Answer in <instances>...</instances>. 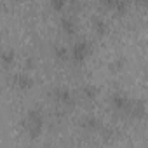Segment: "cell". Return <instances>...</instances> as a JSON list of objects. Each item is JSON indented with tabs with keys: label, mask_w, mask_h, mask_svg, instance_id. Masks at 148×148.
<instances>
[{
	"label": "cell",
	"mask_w": 148,
	"mask_h": 148,
	"mask_svg": "<svg viewBox=\"0 0 148 148\" xmlns=\"http://www.w3.org/2000/svg\"><path fill=\"white\" fill-rule=\"evenodd\" d=\"M23 127H25V131L28 132V136L32 139H37L42 134V129H44V113H42V110L40 108H32L23 119Z\"/></svg>",
	"instance_id": "obj_1"
},
{
	"label": "cell",
	"mask_w": 148,
	"mask_h": 148,
	"mask_svg": "<svg viewBox=\"0 0 148 148\" xmlns=\"http://www.w3.org/2000/svg\"><path fill=\"white\" fill-rule=\"evenodd\" d=\"M91 54V44L87 40H79L70 49V59L75 64H82Z\"/></svg>",
	"instance_id": "obj_2"
},
{
	"label": "cell",
	"mask_w": 148,
	"mask_h": 148,
	"mask_svg": "<svg viewBox=\"0 0 148 148\" xmlns=\"http://www.w3.org/2000/svg\"><path fill=\"white\" fill-rule=\"evenodd\" d=\"M51 96L59 106H64V108H73L75 106V94H73L68 87H54L51 91Z\"/></svg>",
	"instance_id": "obj_3"
},
{
	"label": "cell",
	"mask_w": 148,
	"mask_h": 148,
	"mask_svg": "<svg viewBox=\"0 0 148 148\" xmlns=\"http://www.w3.org/2000/svg\"><path fill=\"white\" fill-rule=\"evenodd\" d=\"M131 101H132V99H129V98H127L125 94H122V92H113V94L110 96V105H112V108L117 110V112L127 113V110H129V106H131Z\"/></svg>",
	"instance_id": "obj_4"
},
{
	"label": "cell",
	"mask_w": 148,
	"mask_h": 148,
	"mask_svg": "<svg viewBox=\"0 0 148 148\" xmlns=\"http://www.w3.org/2000/svg\"><path fill=\"white\" fill-rule=\"evenodd\" d=\"M12 84L19 91H28V89L33 87V79L28 75V73H16L12 77Z\"/></svg>",
	"instance_id": "obj_5"
},
{
	"label": "cell",
	"mask_w": 148,
	"mask_h": 148,
	"mask_svg": "<svg viewBox=\"0 0 148 148\" xmlns=\"http://www.w3.org/2000/svg\"><path fill=\"white\" fill-rule=\"evenodd\" d=\"M80 127L87 132H98V131H101V122L94 115H86L80 119Z\"/></svg>",
	"instance_id": "obj_6"
},
{
	"label": "cell",
	"mask_w": 148,
	"mask_h": 148,
	"mask_svg": "<svg viewBox=\"0 0 148 148\" xmlns=\"http://www.w3.org/2000/svg\"><path fill=\"white\" fill-rule=\"evenodd\" d=\"M61 30L68 37H75L79 33V23L75 21V18H73V16H64L61 19Z\"/></svg>",
	"instance_id": "obj_7"
},
{
	"label": "cell",
	"mask_w": 148,
	"mask_h": 148,
	"mask_svg": "<svg viewBox=\"0 0 148 148\" xmlns=\"http://www.w3.org/2000/svg\"><path fill=\"white\" fill-rule=\"evenodd\" d=\"M145 112H146L145 103H143V101H138V99H132V101H131V106H129V110H127V115H129L131 119H143V117H145Z\"/></svg>",
	"instance_id": "obj_8"
},
{
	"label": "cell",
	"mask_w": 148,
	"mask_h": 148,
	"mask_svg": "<svg viewBox=\"0 0 148 148\" xmlns=\"http://www.w3.org/2000/svg\"><path fill=\"white\" fill-rule=\"evenodd\" d=\"M98 94H99V89L96 86H92V84H86V86L80 87V96L86 101H94L98 98Z\"/></svg>",
	"instance_id": "obj_9"
},
{
	"label": "cell",
	"mask_w": 148,
	"mask_h": 148,
	"mask_svg": "<svg viewBox=\"0 0 148 148\" xmlns=\"http://www.w3.org/2000/svg\"><path fill=\"white\" fill-rule=\"evenodd\" d=\"M91 23H92V30H94V33H96L98 37H105V35H106V32H108V25H106L101 18L94 16Z\"/></svg>",
	"instance_id": "obj_10"
},
{
	"label": "cell",
	"mask_w": 148,
	"mask_h": 148,
	"mask_svg": "<svg viewBox=\"0 0 148 148\" xmlns=\"http://www.w3.org/2000/svg\"><path fill=\"white\" fill-rule=\"evenodd\" d=\"M54 59L59 61V63H64L70 59V51L64 47V45H56L54 47Z\"/></svg>",
	"instance_id": "obj_11"
},
{
	"label": "cell",
	"mask_w": 148,
	"mask_h": 148,
	"mask_svg": "<svg viewBox=\"0 0 148 148\" xmlns=\"http://www.w3.org/2000/svg\"><path fill=\"white\" fill-rule=\"evenodd\" d=\"M2 63H4L5 68H9V66L14 63V51H12V49H5V51L2 52Z\"/></svg>",
	"instance_id": "obj_12"
},
{
	"label": "cell",
	"mask_w": 148,
	"mask_h": 148,
	"mask_svg": "<svg viewBox=\"0 0 148 148\" xmlns=\"http://www.w3.org/2000/svg\"><path fill=\"white\" fill-rule=\"evenodd\" d=\"M124 66H125V58H117L115 61L110 63V70L112 71H120Z\"/></svg>",
	"instance_id": "obj_13"
},
{
	"label": "cell",
	"mask_w": 148,
	"mask_h": 148,
	"mask_svg": "<svg viewBox=\"0 0 148 148\" xmlns=\"http://www.w3.org/2000/svg\"><path fill=\"white\" fill-rule=\"evenodd\" d=\"M49 4H51V7L54 9V11H63L64 7H66V4H68V0H49Z\"/></svg>",
	"instance_id": "obj_14"
},
{
	"label": "cell",
	"mask_w": 148,
	"mask_h": 148,
	"mask_svg": "<svg viewBox=\"0 0 148 148\" xmlns=\"http://www.w3.org/2000/svg\"><path fill=\"white\" fill-rule=\"evenodd\" d=\"M113 11H115L117 14H125V12H127V0H119Z\"/></svg>",
	"instance_id": "obj_15"
},
{
	"label": "cell",
	"mask_w": 148,
	"mask_h": 148,
	"mask_svg": "<svg viewBox=\"0 0 148 148\" xmlns=\"http://www.w3.org/2000/svg\"><path fill=\"white\" fill-rule=\"evenodd\" d=\"M117 2H119V0H101V5L106 7V9H115Z\"/></svg>",
	"instance_id": "obj_16"
},
{
	"label": "cell",
	"mask_w": 148,
	"mask_h": 148,
	"mask_svg": "<svg viewBox=\"0 0 148 148\" xmlns=\"http://www.w3.org/2000/svg\"><path fill=\"white\" fill-rule=\"evenodd\" d=\"M68 4H70L71 9H75V11H77V9L80 7V4H82V0H68Z\"/></svg>",
	"instance_id": "obj_17"
},
{
	"label": "cell",
	"mask_w": 148,
	"mask_h": 148,
	"mask_svg": "<svg viewBox=\"0 0 148 148\" xmlns=\"http://www.w3.org/2000/svg\"><path fill=\"white\" fill-rule=\"evenodd\" d=\"M138 2V5H141V7H148V0H136Z\"/></svg>",
	"instance_id": "obj_18"
}]
</instances>
